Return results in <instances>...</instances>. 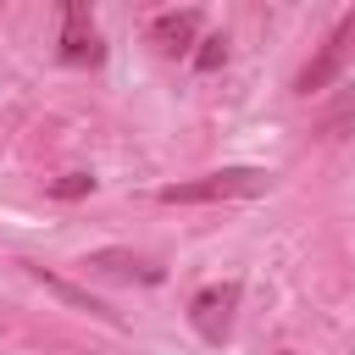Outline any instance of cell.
<instances>
[{
  "mask_svg": "<svg viewBox=\"0 0 355 355\" xmlns=\"http://www.w3.org/2000/svg\"><path fill=\"white\" fill-rule=\"evenodd\" d=\"M266 183L272 178L261 166H216V172L155 189V200L161 205H222V200H255V194H266Z\"/></svg>",
  "mask_w": 355,
  "mask_h": 355,
  "instance_id": "obj_1",
  "label": "cell"
},
{
  "mask_svg": "<svg viewBox=\"0 0 355 355\" xmlns=\"http://www.w3.org/2000/svg\"><path fill=\"white\" fill-rule=\"evenodd\" d=\"M349 55H355V11H344L338 22H333V33L316 44V55L300 67V78H294V94H322L344 67H349Z\"/></svg>",
  "mask_w": 355,
  "mask_h": 355,
  "instance_id": "obj_2",
  "label": "cell"
},
{
  "mask_svg": "<svg viewBox=\"0 0 355 355\" xmlns=\"http://www.w3.org/2000/svg\"><path fill=\"white\" fill-rule=\"evenodd\" d=\"M239 300H244V288H239L233 277H227V283H205V288L189 300V322H194V333H200L205 344H227Z\"/></svg>",
  "mask_w": 355,
  "mask_h": 355,
  "instance_id": "obj_3",
  "label": "cell"
},
{
  "mask_svg": "<svg viewBox=\"0 0 355 355\" xmlns=\"http://www.w3.org/2000/svg\"><path fill=\"white\" fill-rule=\"evenodd\" d=\"M61 61L67 67H100L105 61V39H100V28H94V11L83 6V0H67L61 6Z\"/></svg>",
  "mask_w": 355,
  "mask_h": 355,
  "instance_id": "obj_4",
  "label": "cell"
},
{
  "mask_svg": "<svg viewBox=\"0 0 355 355\" xmlns=\"http://www.w3.org/2000/svg\"><path fill=\"white\" fill-rule=\"evenodd\" d=\"M200 11L194 6H183V11H161L155 22H150V44L161 50V55H183L189 44H200Z\"/></svg>",
  "mask_w": 355,
  "mask_h": 355,
  "instance_id": "obj_5",
  "label": "cell"
},
{
  "mask_svg": "<svg viewBox=\"0 0 355 355\" xmlns=\"http://www.w3.org/2000/svg\"><path fill=\"white\" fill-rule=\"evenodd\" d=\"M83 272H89V277H105V283H155V277H161V272L144 266L133 250H94V255H83Z\"/></svg>",
  "mask_w": 355,
  "mask_h": 355,
  "instance_id": "obj_6",
  "label": "cell"
},
{
  "mask_svg": "<svg viewBox=\"0 0 355 355\" xmlns=\"http://www.w3.org/2000/svg\"><path fill=\"white\" fill-rule=\"evenodd\" d=\"M22 266H28V277H39V283H44L50 294H61L67 305H78V311H89V316H100V322H111V327H122V316H116V311H111L105 300H94L89 288H78V283H67V277H55V272H50V266H39V261H22Z\"/></svg>",
  "mask_w": 355,
  "mask_h": 355,
  "instance_id": "obj_7",
  "label": "cell"
},
{
  "mask_svg": "<svg viewBox=\"0 0 355 355\" xmlns=\"http://www.w3.org/2000/svg\"><path fill=\"white\" fill-rule=\"evenodd\" d=\"M349 133H355V83H344L316 111V139H349Z\"/></svg>",
  "mask_w": 355,
  "mask_h": 355,
  "instance_id": "obj_8",
  "label": "cell"
},
{
  "mask_svg": "<svg viewBox=\"0 0 355 355\" xmlns=\"http://www.w3.org/2000/svg\"><path fill=\"white\" fill-rule=\"evenodd\" d=\"M44 194H50V200H83V194H94V178H89V172H67V178L44 183Z\"/></svg>",
  "mask_w": 355,
  "mask_h": 355,
  "instance_id": "obj_9",
  "label": "cell"
},
{
  "mask_svg": "<svg viewBox=\"0 0 355 355\" xmlns=\"http://www.w3.org/2000/svg\"><path fill=\"white\" fill-rule=\"evenodd\" d=\"M222 61H227V33H205L200 50H194V67H200V72H216Z\"/></svg>",
  "mask_w": 355,
  "mask_h": 355,
  "instance_id": "obj_10",
  "label": "cell"
}]
</instances>
